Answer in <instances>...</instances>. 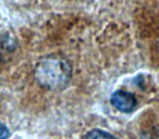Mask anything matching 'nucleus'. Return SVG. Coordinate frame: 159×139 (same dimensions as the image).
<instances>
[{
  "label": "nucleus",
  "mask_w": 159,
  "mask_h": 139,
  "mask_svg": "<svg viewBox=\"0 0 159 139\" xmlns=\"http://www.w3.org/2000/svg\"><path fill=\"white\" fill-rule=\"evenodd\" d=\"M34 77L40 87L48 90H62L72 77V66L62 54H48L38 61L34 70Z\"/></svg>",
  "instance_id": "1"
},
{
  "label": "nucleus",
  "mask_w": 159,
  "mask_h": 139,
  "mask_svg": "<svg viewBox=\"0 0 159 139\" xmlns=\"http://www.w3.org/2000/svg\"><path fill=\"white\" fill-rule=\"evenodd\" d=\"M110 103L115 109H117L121 113H132L136 109L137 101L134 93L130 91L119 89L110 96Z\"/></svg>",
  "instance_id": "2"
},
{
  "label": "nucleus",
  "mask_w": 159,
  "mask_h": 139,
  "mask_svg": "<svg viewBox=\"0 0 159 139\" xmlns=\"http://www.w3.org/2000/svg\"><path fill=\"white\" fill-rule=\"evenodd\" d=\"M82 139H119L115 136V135L110 134L109 132L100 128H94L87 132L86 134L83 136Z\"/></svg>",
  "instance_id": "3"
},
{
  "label": "nucleus",
  "mask_w": 159,
  "mask_h": 139,
  "mask_svg": "<svg viewBox=\"0 0 159 139\" xmlns=\"http://www.w3.org/2000/svg\"><path fill=\"white\" fill-rule=\"evenodd\" d=\"M7 49L8 51H13L16 49V42L10 36L0 35V51Z\"/></svg>",
  "instance_id": "4"
},
{
  "label": "nucleus",
  "mask_w": 159,
  "mask_h": 139,
  "mask_svg": "<svg viewBox=\"0 0 159 139\" xmlns=\"http://www.w3.org/2000/svg\"><path fill=\"white\" fill-rule=\"evenodd\" d=\"M10 137V130L2 122H0V139H8Z\"/></svg>",
  "instance_id": "5"
}]
</instances>
